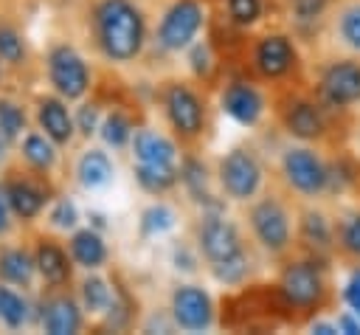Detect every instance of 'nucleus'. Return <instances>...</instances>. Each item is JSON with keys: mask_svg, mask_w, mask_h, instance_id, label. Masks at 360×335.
<instances>
[{"mask_svg": "<svg viewBox=\"0 0 360 335\" xmlns=\"http://www.w3.org/2000/svg\"><path fill=\"white\" fill-rule=\"evenodd\" d=\"M96 37L104 56L129 62L143 48V17L129 0H101L96 6Z\"/></svg>", "mask_w": 360, "mask_h": 335, "instance_id": "obj_1", "label": "nucleus"}, {"mask_svg": "<svg viewBox=\"0 0 360 335\" xmlns=\"http://www.w3.org/2000/svg\"><path fill=\"white\" fill-rule=\"evenodd\" d=\"M228 312L222 310V324L228 327H248V329H273L281 321L292 318V310L281 293V287L270 284H256L233 298H228Z\"/></svg>", "mask_w": 360, "mask_h": 335, "instance_id": "obj_2", "label": "nucleus"}, {"mask_svg": "<svg viewBox=\"0 0 360 335\" xmlns=\"http://www.w3.org/2000/svg\"><path fill=\"white\" fill-rule=\"evenodd\" d=\"M290 310H318L323 304V296H326V279H323V270L318 262L307 259V262H290L281 273V282H278Z\"/></svg>", "mask_w": 360, "mask_h": 335, "instance_id": "obj_3", "label": "nucleus"}, {"mask_svg": "<svg viewBox=\"0 0 360 335\" xmlns=\"http://www.w3.org/2000/svg\"><path fill=\"white\" fill-rule=\"evenodd\" d=\"M163 104H166V115L172 121V127L183 135V138H194L202 132L205 124V107L200 101V96L180 82H169L163 90Z\"/></svg>", "mask_w": 360, "mask_h": 335, "instance_id": "obj_4", "label": "nucleus"}, {"mask_svg": "<svg viewBox=\"0 0 360 335\" xmlns=\"http://www.w3.org/2000/svg\"><path fill=\"white\" fill-rule=\"evenodd\" d=\"M48 76H51V84L65 99H79L90 87L87 65H84V59L70 45H56L51 51V56H48Z\"/></svg>", "mask_w": 360, "mask_h": 335, "instance_id": "obj_5", "label": "nucleus"}, {"mask_svg": "<svg viewBox=\"0 0 360 335\" xmlns=\"http://www.w3.org/2000/svg\"><path fill=\"white\" fill-rule=\"evenodd\" d=\"M200 25H202V6L197 0H177L160 20L158 42L166 51H180L197 37Z\"/></svg>", "mask_w": 360, "mask_h": 335, "instance_id": "obj_6", "label": "nucleus"}, {"mask_svg": "<svg viewBox=\"0 0 360 335\" xmlns=\"http://www.w3.org/2000/svg\"><path fill=\"white\" fill-rule=\"evenodd\" d=\"M219 180L222 189L233 197V200H248L256 194L259 180H262V166L256 160L253 152L248 149H233L228 152V158L219 163Z\"/></svg>", "mask_w": 360, "mask_h": 335, "instance_id": "obj_7", "label": "nucleus"}, {"mask_svg": "<svg viewBox=\"0 0 360 335\" xmlns=\"http://www.w3.org/2000/svg\"><path fill=\"white\" fill-rule=\"evenodd\" d=\"M250 225H253L256 239L270 253H281L290 245V220L278 200H273V197L259 200L250 208Z\"/></svg>", "mask_w": 360, "mask_h": 335, "instance_id": "obj_8", "label": "nucleus"}, {"mask_svg": "<svg viewBox=\"0 0 360 335\" xmlns=\"http://www.w3.org/2000/svg\"><path fill=\"white\" fill-rule=\"evenodd\" d=\"M200 248L211 265H219V262H228V259L245 253L239 231L225 217H205V222L200 228Z\"/></svg>", "mask_w": 360, "mask_h": 335, "instance_id": "obj_9", "label": "nucleus"}, {"mask_svg": "<svg viewBox=\"0 0 360 335\" xmlns=\"http://www.w3.org/2000/svg\"><path fill=\"white\" fill-rule=\"evenodd\" d=\"M284 175L290 186H295L301 194H318L329 183V172L321 163V158L309 149H290L284 155Z\"/></svg>", "mask_w": 360, "mask_h": 335, "instance_id": "obj_10", "label": "nucleus"}, {"mask_svg": "<svg viewBox=\"0 0 360 335\" xmlns=\"http://www.w3.org/2000/svg\"><path fill=\"white\" fill-rule=\"evenodd\" d=\"M172 312H174V321H177L183 329L200 332V329L211 327V315H214L211 296H208L202 287L183 284V287H177L174 296H172Z\"/></svg>", "mask_w": 360, "mask_h": 335, "instance_id": "obj_11", "label": "nucleus"}, {"mask_svg": "<svg viewBox=\"0 0 360 335\" xmlns=\"http://www.w3.org/2000/svg\"><path fill=\"white\" fill-rule=\"evenodd\" d=\"M321 96L332 107H346L360 99V65L335 62L321 76Z\"/></svg>", "mask_w": 360, "mask_h": 335, "instance_id": "obj_12", "label": "nucleus"}, {"mask_svg": "<svg viewBox=\"0 0 360 335\" xmlns=\"http://www.w3.org/2000/svg\"><path fill=\"white\" fill-rule=\"evenodd\" d=\"M253 65H256L259 76H264V79H278V76H284V73L295 65V48L290 45L287 37L270 34V37H264V39L256 45Z\"/></svg>", "mask_w": 360, "mask_h": 335, "instance_id": "obj_13", "label": "nucleus"}, {"mask_svg": "<svg viewBox=\"0 0 360 335\" xmlns=\"http://www.w3.org/2000/svg\"><path fill=\"white\" fill-rule=\"evenodd\" d=\"M222 110L233 121H239L245 127H253L259 121L262 110H264V101H262V96H259V90L253 84H248V82H231L225 87V93H222Z\"/></svg>", "mask_w": 360, "mask_h": 335, "instance_id": "obj_14", "label": "nucleus"}, {"mask_svg": "<svg viewBox=\"0 0 360 335\" xmlns=\"http://www.w3.org/2000/svg\"><path fill=\"white\" fill-rule=\"evenodd\" d=\"M281 118H284L287 132L295 135V138L312 141V138L323 135V115H321V110L312 101H290L284 107Z\"/></svg>", "mask_w": 360, "mask_h": 335, "instance_id": "obj_15", "label": "nucleus"}, {"mask_svg": "<svg viewBox=\"0 0 360 335\" xmlns=\"http://www.w3.org/2000/svg\"><path fill=\"white\" fill-rule=\"evenodd\" d=\"M42 327L51 335H70L82 327V312L70 296H53L42 307Z\"/></svg>", "mask_w": 360, "mask_h": 335, "instance_id": "obj_16", "label": "nucleus"}, {"mask_svg": "<svg viewBox=\"0 0 360 335\" xmlns=\"http://www.w3.org/2000/svg\"><path fill=\"white\" fill-rule=\"evenodd\" d=\"M37 270L42 273V279L51 284V287H62L70 282V262H68V253L53 242V239H39L37 245Z\"/></svg>", "mask_w": 360, "mask_h": 335, "instance_id": "obj_17", "label": "nucleus"}, {"mask_svg": "<svg viewBox=\"0 0 360 335\" xmlns=\"http://www.w3.org/2000/svg\"><path fill=\"white\" fill-rule=\"evenodd\" d=\"M37 118H39V127L45 129V135L53 144H68L70 141L73 118L68 115V110H65V104L59 99H42L39 110H37Z\"/></svg>", "mask_w": 360, "mask_h": 335, "instance_id": "obj_18", "label": "nucleus"}, {"mask_svg": "<svg viewBox=\"0 0 360 335\" xmlns=\"http://www.w3.org/2000/svg\"><path fill=\"white\" fill-rule=\"evenodd\" d=\"M132 149H135V158L141 163H166V166H174V158H177V149L169 138L152 132V129H138L135 138H132Z\"/></svg>", "mask_w": 360, "mask_h": 335, "instance_id": "obj_19", "label": "nucleus"}, {"mask_svg": "<svg viewBox=\"0 0 360 335\" xmlns=\"http://www.w3.org/2000/svg\"><path fill=\"white\" fill-rule=\"evenodd\" d=\"M6 200H8V206L14 208V214L22 217V220L37 217V214L42 211V206H45L42 189H37V186L28 183V180H8V183H6Z\"/></svg>", "mask_w": 360, "mask_h": 335, "instance_id": "obj_20", "label": "nucleus"}, {"mask_svg": "<svg viewBox=\"0 0 360 335\" xmlns=\"http://www.w3.org/2000/svg\"><path fill=\"white\" fill-rule=\"evenodd\" d=\"M70 256H73L82 267L93 270V267H101V265H104V259H107V245H104V239H101L96 231L84 228V231H76V234H73V239H70Z\"/></svg>", "mask_w": 360, "mask_h": 335, "instance_id": "obj_21", "label": "nucleus"}, {"mask_svg": "<svg viewBox=\"0 0 360 335\" xmlns=\"http://www.w3.org/2000/svg\"><path fill=\"white\" fill-rule=\"evenodd\" d=\"M76 175H79V183H82V186L98 189V186H104V183L112 177V160L107 158V152L90 149V152H84V155L79 158Z\"/></svg>", "mask_w": 360, "mask_h": 335, "instance_id": "obj_22", "label": "nucleus"}, {"mask_svg": "<svg viewBox=\"0 0 360 335\" xmlns=\"http://www.w3.org/2000/svg\"><path fill=\"white\" fill-rule=\"evenodd\" d=\"M37 262L28 256V251L22 248H8L0 253V279L11 282V284H28L34 276Z\"/></svg>", "mask_w": 360, "mask_h": 335, "instance_id": "obj_23", "label": "nucleus"}, {"mask_svg": "<svg viewBox=\"0 0 360 335\" xmlns=\"http://www.w3.org/2000/svg\"><path fill=\"white\" fill-rule=\"evenodd\" d=\"M135 177L141 183V189H146L149 194H163L177 183V166H166V163H141L135 169Z\"/></svg>", "mask_w": 360, "mask_h": 335, "instance_id": "obj_24", "label": "nucleus"}, {"mask_svg": "<svg viewBox=\"0 0 360 335\" xmlns=\"http://www.w3.org/2000/svg\"><path fill=\"white\" fill-rule=\"evenodd\" d=\"M22 155H25V160H28L34 169H51L53 160H56V152H53L51 138L37 135V132L25 135V141H22Z\"/></svg>", "mask_w": 360, "mask_h": 335, "instance_id": "obj_25", "label": "nucleus"}, {"mask_svg": "<svg viewBox=\"0 0 360 335\" xmlns=\"http://www.w3.org/2000/svg\"><path fill=\"white\" fill-rule=\"evenodd\" d=\"M82 301H84V310H90V312H107L112 304V293L104 279L90 276L82 282Z\"/></svg>", "mask_w": 360, "mask_h": 335, "instance_id": "obj_26", "label": "nucleus"}, {"mask_svg": "<svg viewBox=\"0 0 360 335\" xmlns=\"http://www.w3.org/2000/svg\"><path fill=\"white\" fill-rule=\"evenodd\" d=\"M25 310H28V307H25V301H22L20 293H14L11 287H0V318H3L11 329L22 327Z\"/></svg>", "mask_w": 360, "mask_h": 335, "instance_id": "obj_27", "label": "nucleus"}, {"mask_svg": "<svg viewBox=\"0 0 360 335\" xmlns=\"http://www.w3.org/2000/svg\"><path fill=\"white\" fill-rule=\"evenodd\" d=\"M132 135V124L124 113H110L104 121H101V138L112 146H124Z\"/></svg>", "mask_w": 360, "mask_h": 335, "instance_id": "obj_28", "label": "nucleus"}, {"mask_svg": "<svg viewBox=\"0 0 360 335\" xmlns=\"http://www.w3.org/2000/svg\"><path fill=\"white\" fill-rule=\"evenodd\" d=\"M301 236L312 248H326L329 245V225H326V220L321 214H315V211H307L304 220H301Z\"/></svg>", "mask_w": 360, "mask_h": 335, "instance_id": "obj_29", "label": "nucleus"}, {"mask_svg": "<svg viewBox=\"0 0 360 335\" xmlns=\"http://www.w3.org/2000/svg\"><path fill=\"white\" fill-rule=\"evenodd\" d=\"M183 183L188 186V191L197 197V200H211V194H208V189H205V166L200 163V160H186V166H183Z\"/></svg>", "mask_w": 360, "mask_h": 335, "instance_id": "obj_30", "label": "nucleus"}, {"mask_svg": "<svg viewBox=\"0 0 360 335\" xmlns=\"http://www.w3.org/2000/svg\"><path fill=\"white\" fill-rule=\"evenodd\" d=\"M172 225H174V214H172V208H166V206H152V208H146L143 217H141L143 234H163V231H169Z\"/></svg>", "mask_w": 360, "mask_h": 335, "instance_id": "obj_31", "label": "nucleus"}, {"mask_svg": "<svg viewBox=\"0 0 360 335\" xmlns=\"http://www.w3.org/2000/svg\"><path fill=\"white\" fill-rule=\"evenodd\" d=\"M211 270H214V276H217L222 284H239V282L248 276V256L239 253V256H233V259H228V262L211 265Z\"/></svg>", "mask_w": 360, "mask_h": 335, "instance_id": "obj_32", "label": "nucleus"}, {"mask_svg": "<svg viewBox=\"0 0 360 335\" xmlns=\"http://www.w3.org/2000/svg\"><path fill=\"white\" fill-rule=\"evenodd\" d=\"M0 129L14 141L25 129V113L14 101H0Z\"/></svg>", "mask_w": 360, "mask_h": 335, "instance_id": "obj_33", "label": "nucleus"}, {"mask_svg": "<svg viewBox=\"0 0 360 335\" xmlns=\"http://www.w3.org/2000/svg\"><path fill=\"white\" fill-rule=\"evenodd\" d=\"M228 17L236 25H253L262 17V0H228Z\"/></svg>", "mask_w": 360, "mask_h": 335, "instance_id": "obj_34", "label": "nucleus"}, {"mask_svg": "<svg viewBox=\"0 0 360 335\" xmlns=\"http://www.w3.org/2000/svg\"><path fill=\"white\" fill-rule=\"evenodd\" d=\"M22 56H25V45H22L20 34L14 28H0V59L17 65V62H22Z\"/></svg>", "mask_w": 360, "mask_h": 335, "instance_id": "obj_35", "label": "nucleus"}, {"mask_svg": "<svg viewBox=\"0 0 360 335\" xmlns=\"http://www.w3.org/2000/svg\"><path fill=\"white\" fill-rule=\"evenodd\" d=\"M340 34H343V39H346L352 48L360 51V6H354V8H349V11L343 14V20H340Z\"/></svg>", "mask_w": 360, "mask_h": 335, "instance_id": "obj_36", "label": "nucleus"}, {"mask_svg": "<svg viewBox=\"0 0 360 335\" xmlns=\"http://www.w3.org/2000/svg\"><path fill=\"white\" fill-rule=\"evenodd\" d=\"M76 220H79V214H76V206L70 200H59L51 211V222L59 225V228H73Z\"/></svg>", "mask_w": 360, "mask_h": 335, "instance_id": "obj_37", "label": "nucleus"}, {"mask_svg": "<svg viewBox=\"0 0 360 335\" xmlns=\"http://www.w3.org/2000/svg\"><path fill=\"white\" fill-rule=\"evenodd\" d=\"M76 127L82 129V135H90L98 129V107L96 104H82L76 113Z\"/></svg>", "mask_w": 360, "mask_h": 335, "instance_id": "obj_38", "label": "nucleus"}, {"mask_svg": "<svg viewBox=\"0 0 360 335\" xmlns=\"http://www.w3.org/2000/svg\"><path fill=\"white\" fill-rule=\"evenodd\" d=\"M326 0H292V11L298 20H315L323 11Z\"/></svg>", "mask_w": 360, "mask_h": 335, "instance_id": "obj_39", "label": "nucleus"}, {"mask_svg": "<svg viewBox=\"0 0 360 335\" xmlns=\"http://www.w3.org/2000/svg\"><path fill=\"white\" fill-rule=\"evenodd\" d=\"M343 248L360 256V217H354V220L343 228Z\"/></svg>", "mask_w": 360, "mask_h": 335, "instance_id": "obj_40", "label": "nucleus"}, {"mask_svg": "<svg viewBox=\"0 0 360 335\" xmlns=\"http://www.w3.org/2000/svg\"><path fill=\"white\" fill-rule=\"evenodd\" d=\"M346 304L357 312V318H360V270H354L352 273V279H349V284H346Z\"/></svg>", "mask_w": 360, "mask_h": 335, "instance_id": "obj_41", "label": "nucleus"}, {"mask_svg": "<svg viewBox=\"0 0 360 335\" xmlns=\"http://www.w3.org/2000/svg\"><path fill=\"white\" fill-rule=\"evenodd\" d=\"M338 327H340V329H346V332H352V335H354V332H360V324H357V321H352L349 315H343Z\"/></svg>", "mask_w": 360, "mask_h": 335, "instance_id": "obj_42", "label": "nucleus"}, {"mask_svg": "<svg viewBox=\"0 0 360 335\" xmlns=\"http://www.w3.org/2000/svg\"><path fill=\"white\" fill-rule=\"evenodd\" d=\"M8 231V208H6V200L0 197V234Z\"/></svg>", "mask_w": 360, "mask_h": 335, "instance_id": "obj_43", "label": "nucleus"}, {"mask_svg": "<svg viewBox=\"0 0 360 335\" xmlns=\"http://www.w3.org/2000/svg\"><path fill=\"white\" fill-rule=\"evenodd\" d=\"M312 332H321V335H332V332H338V327H332V324H312Z\"/></svg>", "mask_w": 360, "mask_h": 335, "instance_id": "obj_44", "label": "nucleus"}]
</instances>
